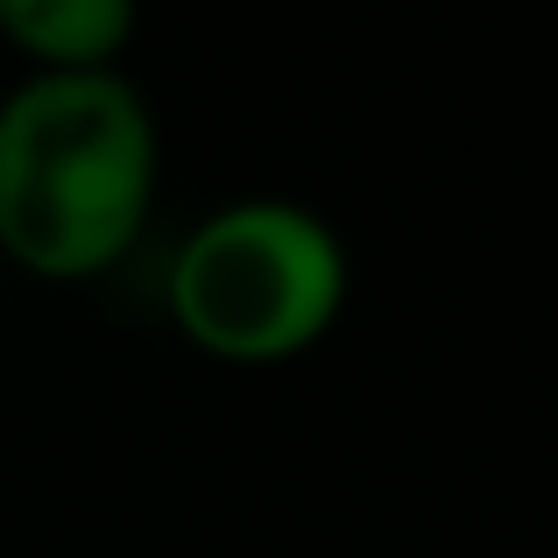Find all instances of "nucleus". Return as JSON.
<instances>
[{"label": "nucleus", "instance_id": "f257e3e1", "mask_svg": "<svg viewBox=\"0 0 558 558\" xmlns=\"http://www.w3.org/2000/svg\"><path fill=\"white\" fill-rule=\"evenodd\" d=\"M163 135L128 71H28L0 99V255L85 283L149 233Z\"/></svg>", "mask_w": 558, "mask_h": 558}, {"label": "nucleus", "instance_id": "f03ea898", "mask_svg": "<svg viewBox=\"0 0 558 558\" xmlns=\"http://www.w3.org/2000/svg\"><path fill=\"white\" fill-rule=\"evenodd\" d=\"M354 262L326 213L298 198H233L191 219L163 276V304L205 361L276 368L340 326Z\"/></svg>", "mask_w": 558, "mask_h": 558}, {"label": "nucleus", "instance_id": "7ed1b4c3", "mask_svg": "<svg viewBox=\"0 0 558 558\" xmlns=\"http://www.w3.org/2000/svg\"><path fill=\"white\" fill-rule=\"evenodd\" d=\"M135 28L128 0H0V36L28 71H121Z\"/></svg>", "mask_w": 558, "mask_h": 558}]
</instances>
